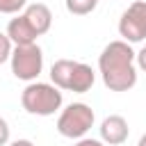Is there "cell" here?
<instances>
[{
	"label": "cell",
	"mask_w": 146,
	"mask_h": 146,
	"mask_svg": "<svg viewBox=\"0 0 146 146\" xmlns=\"http://www.w3.org/2000/svg\"><path fill=\"white\" fill-rule=\"evenodd\" d=\"M7 36H9V41L14 43V46H30V43H36V32L30 27V23L25 21V16L23 14H18L16 18H11L9 23H7V32H5Z\"/></svg>",
	"instance_id": "obj_8"
},
{
	"label": "cell",
	"mask_w": 146,
	"mask_h": 146,
	"mask_svg": "<svg viewBox=\"0 0 146 146\" xmlns=\"http://www.w3.org/2000/svg\"><path fill=\"white\" fill-rule=\"evenodd\" d=\"M9 141V123L0 116V146H5Z\"/></svg>",
	"instance_id": "obj_14"
},
{
	"label": "cell",
	"mask_w": 146,
	"mask_h": 146,
	"mask_svg": "<svg viewBox=\"0 0 146 146\" xmlns=\"http://www.w3.org/2000/svg\"><path fill=\"white\" fill-rule=\"evenodd\" d=\"M98 0H66V9L68 14H75V16H87L96 9Z\"/></svg>",
	"instance_id": "obj_11"
},
{
	"label": "cell",
	"mask_w": 146,
	"mask_h": 146,
	"mask_svg": "<svg viewBox=\"0 0 146 146\" xmlns=\"http://www.w3.org/2000/svg\"><path fill=\"white\" fill-rule=\"evenodd\" d=\"M9 62H11V73L23 82H34L43 71V52L36 43L14 46Z\"/></svg>",
	"instance_id": "obj_4"
},
{
	"label": "cell",
	"mask_w": 146,
	"mask_h": 146,
	"mask_svg": "<svg viewBox=\"0 0 146 146\" xmlns=\"http://www.w3.org/2000/svg\"><path fill=\"white\" fill-rule=\"evenodd\" d=\"M100 141L105 146H119L128 139L130 135V128H128V121L121 116V114H110L103 119L100 123Z\"/></svg>",
	"instance_id": "obj_6"
},
{
	"label": "cell",
	"mask_w": 146,
	"mask_h": 146,
	"mask_svg": "<svg viewBox=\"0 0 146 146\" xmlns=\"http://www.w3.org/2000/svg\"><path fill=\"white\" fill-rule=\"evenodd\" d=\"M11 50H14V43L9 41V36H7L5 32H0V64L9 62V57H11Z\"/></svg>",
	"instance_id": "obj_13"
},
{
	"label": "cell",
	"mask_w": 146,
	"mask_h": 146,
	"mask_svg": "<svg viewBox=\"0 0 146 146\" xmlns=\"http://www.w3.org/2000/svg\"><path fill=\"white\" fill-rule=\"evenodd\" d=\"M96 121L94 110L87 103H71L62 110L57 119V132L68 139H82Z\"/></svg>",
	"instance_id": "obj_3"
},
{
	"label": "cell",
	"mask_w": 146,
	"mask_h": 146,
	"mask_svg": "<svg viewBox=\"0 0 146 146\" xmlns=\"http://www.w3.org/2000/svg\"><path fill=\"white\" fill-rule=\"evenodd\" d=\"M73 68H75V62L73 59H57L50 66V80H52V84L57 89H66L68 91V82H71Z\"/></svg>",
	"instance_id": "obj_10"
},
{
	"label": "cell",
	"mask_w": 146,
	"mask_h": 146,
	"mask_svg": "<svg viewBox=\"0 0 146 146\" xmlns=\"http://www.w3.org/2000/svg\"><path fill=\"white\" fill-rule=\"evenodd\" d=\"M64 103L62 89H57L50 82H27V87L21 94V105L27 114L34 116H52Z\"/></svg>",
	"instance_id": "obj_2"
},
{
	"label": "cell",
	"mask_w": 146,
	"mask_h": 146,
	"mask_svg": "<svg viewBox=\"0 0 146 146\" xmlns=\"http://www.w3.org/2000/svg\"><path fill=\"white\" fill-rule=\"evenodd\" d=\"M73 146H105L100 139H89V137H82V139H78Z\"/></svg>",
	"instance_id": "obj_16"
},
{
	"label": "cell",
	"mask_w": 146,
	"mask_h": 146,
	"mask_svg": "<svg viewBox=\"0 0 146 146\" xmlns=\"http://www.w3.org/2000/svg\"><path fill=\"white\" fill-rule=\"evenodd\" d=\"M119 34L128 43L146 39V0H135L119 18Z\"/></svg>",
	"instance_id": "obj_5"
},
{
	"label": "cell",
	"mask_w": 146,
	"mask_h": 146,
	"mask_svg": "<svg viewBox=\"0 0 146 146\" xmlns=\"http://www.w3.org/2000/svg\"><path fill=\"white\" fill-rule=\"evenodd\" d=\"M137 146H146V132L139 137V141H137Z\"/></svg>",
	"instance_id": "obj_18"
},
{
	"label": "cell",
	"mask_w": 146,
	"mask_h": 146,
	"mask_svg": "<svg viewBox=\"0 0 146 146\" xmlns=\"http://www.w3.org/2000/svg\"><path fill=\"white\" fill-rule=\"evenodd\" d=\"M9 146H34L30 139H16V141H11Z\"/></svg>",
	"instance_id": "obj_17"
},
{
	"label": "cell",
	"mask_w": 146,
	"mask_h": 146,
	"mask_svg": "<svg viewBox=\"0 0 146 146\" xmlns=\"http://www.w3.org/2000/svg\"><path fill=\"white\" fill-rule=\"evenodd\" d=\"M135 66H139L141 71H146V46L139 52H135Z\"/></svg>",
	"instance_id": "obj_15"
},
{
	"label": "cell",
	"mask_w": 146,
	"mask_h": 146,
	"mask_svg": "<svg viewBox=\"0 0 146 146\" xmlns=\"http://www.w3.org/2000/svg\"><path fill=\"white\" fill-rule=\"evenodd\" d=\"M96 82V73L89 64H82V62H75V68H73V75H71V82H68V91L73 94H87Z\"/></svg>",
	"instance_id": "obj_9"
},
{
	"label": "cell",
	"mask_w": 146,
	"mask_h": 146,
	"mask_svg": "<svg viewBox=\"0 0 146 146\" xmlns=\"http://www.w3.org/2000/svg\"><path fill=\"white\" fill-rule=\"evenodd\" d=\"M98 73L110 91H130L137 84L135 50L128 41H110L98 57Z\"/></svg>",
	"instance_id": "obj_1"
},
{
	"label": "cell",
	"mask_w": 146,
	"mask_h": 146,
	"mask_svg": "<svg viewBox=\"0 0 146 146\" xmlns=\"http://www.w3.org/2000/svg\"><path fill=\"white\" fill-rule=\"evenodd\" d=\"M27 7V0H0V14H18Z\"/></svg>",
	"instance_id": "obj_12"
},
{
	"label": "cell",
	"mask_w": 146,
	"mask_h": 146,
	"mask_svg": "<svg viewBox=\"0 0 146 146\" xmlns=\"http://www.w3.org/2000/svg\"><path fill=\"white\" fill-rule=\"evenodd\" d=\"M23 16H25V21L30 23V27H32L39 36L46 34V32L50 30V25H52V11H50L48 5H43V2H32V5H27L25 11H23Z\"/></svg>",
	"instance_id": "obj_7"
}]
</instances>
